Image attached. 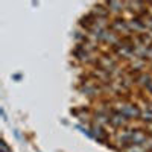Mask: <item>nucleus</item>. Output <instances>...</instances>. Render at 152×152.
<instances>
[{"mask_svg":"<svg viewBox=\"0 0 152 152\" xmlns=\"http://www.w3.org/2000/svg\"><path fill=\"white\" fill-rule=\"evenodd\" d=\"M117 113H122L123 116L128 117V119H135V117H138V116L142 114L135 105H131V104H123V105H120V108H119Z\"/></svg>","mask_w":152,"mask_h":152,"instance_id":"f257e3e1","label":"nucleus"},{"mask_svg":"<svg viewBox=\"0 0 152 152\" xmlns=\"http://www.w3.org/2000/svg\"><path fill=\"white\" fill-rule=\"evenodd\" d=\"M128 117H125L122 113H114L111 117H108V122L111 123V125H114V126H123V125H126L128 123Z\"/></svg>","mask_w":152,"mask_h":152,"instance_id":"f03ea898","label":"nucleus"},{"mask_svg":"<svg viewBox=\"0 0 152 152\" xmlns=\"http://www.w3.org/2000/svg\"><path fill=\"white\" fill-rule=\"evenodd\" d=\"M113 28H114V29H117V31H120V32H129V28H128V24H125V23H123V21H120V20L114 21Z\"/></svg>","mask_w":152,"mask_h":152,"instance_id":"7ed1b4c3","label":"nucleus"},{"mask_svg":"<svg viewBox=\"0 0 152 152\" xmlns=\"http://www.w3.org/2000/svg\"><path fill=\"white\" fill-rule=\"evenodd\" d=\"M107 6H108L113 12H120L122 8H123V3H120V2H110V3H107ZM110 9H108V11H110Z\"/></svg>","mask_w":152,"mask_h":152,"instance_id":"20e7f679","label":"nucleus"},{"mask_svg":"<svg viewBox=\"0 0 152 152\" xmlns=\"http://www.w3.org/2000/svg\"><path fill=\"white\" fill-rule=\"evenodd\" d=\"M145 146H142V145H131L129 148H126L125 149V152H145Z\"/></svg>","mask_w":152,"mask_h":152,"instance_id":"39448f33","label":"nucleus"},{"mask_svg":"<svg viewBox=\"0 0 152 152\" xmlns=\"http://www.w3.org/2000/svg\"><path fill=\"white\" fill-rule=\"evenodd\" d=\"M138 82H140L142 85H146V87H148L149 82H152V81H151V76H149V75H142L140 78H138Z\"/></svg>","mask_w":152,"mask_h":152,"instance_id":"423d86ee","label":"nucleus"},{"mask_svg":"<svg viewBox=\"0 0 152 152\" xmlns=\"http://www.w3.org/2000/svg\"><path fill=\"white\" fill-rule=\"evenodd\" d=\"M140 117H142L145 122L152 123V111H143V113L140 114Z\"/></svg>","mask_w":152,"mask_h":152,"instance_id":"0eeeda50","label":"nucleus"},{"mask_svg":"<svg viewBox=\"0 0 152 152\" xmlns=\"http://www.w3.org/2000/svg\"><path fill=\"white\" fill-rule=\"evenodd\" d=\"M2 152H11V151H9V148H8V145H6V142H5V140H3V142H2Z\"/></svg>","mask_w":152,"mask_h":152,"instance_id":"6e6552de","label":"nucleus"},{"mask_svg":"<svg viewBox=\"0 0 152 152\" xmlns=\"http://www.w3.org/2000/svg\"><path fill=\"white\" fill-rule=\"evenodd\" d=\"M151 110H152V108H151Z\"/></svg>","mask_w":152,"mask_h":152,"instance_id":"1a4fd4ad","label":"nucleus"}]
</instances>
